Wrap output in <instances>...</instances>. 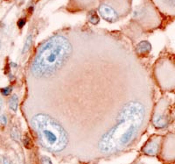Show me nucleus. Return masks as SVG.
Segmentation results:
<instances>
[{
    "label": "nucleus",
    "mask_w": 175,
    "mask_h": 164,
    "mask_svg": "<svg viewBox=\"0 0 175 164\" xmlns=\"http://www.w3.org/2000/svg\"><path fill=\"white\" fill-rule=\"evenodd\" d=\"M11 92V87H6V88L1 89V93H2L4 96H8Z\"/></svg>",
    "instance_id": "obj_14"
},
{
    "label": "nucleus",
    "mask_w": 175,
    "mask_h": 164,
    "mask_svg": "<svg viewBox=\"0 0 175 164\" xmlns=\"http://www.w3.org/2000/svg\"><path fill=\"white\" fill-rule=\"evenodd\" d=\"M40 162H41V164H53L51 160L49 159L47 156H42L40 159Z\"/></svg>",
    "instance_id": "obj_15"
},
{
    "label": "nucleus",
    "mask_w": 175,
    "mask_h": 164,
    "mask_svg": "<svg viewBox=\"0 0 175 164\" xmlns=\"http://www.w3.org/2000/svg\"><path fill=\"white\" fill-rule=\"evenodd\" d=\"M168 106L169 104L165 100L159 105V110L156 111L153 118V125L157 128H164L168 125L169 122V115H168Z\"/></svg>",
    "instance_id": "obj_5"
},
{
    "label": "nucleus",
    "mask_w": 175,
    "mask_h": 164,
    "mask_svg": "<svg viewBox=\"0 0 175 164\" xmlns=\"http://www.w3.org/2000/svg\"><path fill=\"white\" fill-rule=\"evenodd\" d=\"M32 125L39 136L41 144L47 149L59 152L67 147L68 134L53 118L46 114L36 115L32 120Z\"/></svg>",
    "instance_id": "obj_3"
},
{
    "label": "nucleus",
    "mask_w": 175,
    "mask_h": 164,
    "mask_svg": "<svg viewBox=\"0 0 175 164\" xmlns=\"http://www.w3.org/2000/svg\"><path fill=\"white\" fill-rule=\"evenodd\" d=\"M88 20L90 21V23H92L93 25H96L99 23V17L96 14V12H95L94 11L90 12L89 14H88Z\"/></svg>",
    "instance_id": "obj_11"
},
{
    "label": "nucleus",
    "mask_w": 175,
    "mask_h": 164,
    "mask_svg": "<svg viewBox=\"0 0 175 164\" xmlns=\"http://www.w3.org/2000/svg\"><path fill=\"white\" fill-rule=\"evenodd\" d=\"M0 48H1V40H0Z\"/></svg>",
    "instance_id": "obj_21"
},
{
    "label": "nucleus",
    "mask_w": 175,
    "mask_h": 164,
    "mask_svg": "<svg viewBox=\"0 0 175 164\" xmlns=\"http://www.w3.org/2000/svg\"><path fill=\"white\" fill-rule=\"evenodd\" d=\"M159 144H160L159 139H154V140H150L143 150L148 155H155L159 151Z\"/></svg>",
    "instance_id": "obj_7"
},
{
    "label": "nucleus",
    "mask_w": 175,
    "mask_h": 164,
    "mask_svg": "<svg viewBox=\"0 0 175 164\" xmlns=\"http://www.w3.org/2000/svg\"><path fill=\"white\" fill-rule=\"evenodd\" d=\"M32 42H33V36H32V35H29V36L26 38L25 41L24 48H23V50H22V54H26L29 51L30 48H31V46H32Z\"/></svg>",
    "instance_id": "obj_10"
},
{
    "label": "nucleus",
    "mask_w": 175,
    "mask_h": 164,
    "mask_svg": "<svg viewBox=\"0 0 175 164\" xmlns=\"http://www.w3.org/2000/svg\"><path fill=\"white\" fill-rule=\"evenodd\" d=\"M18 105H19V97L17 95H12L9 100V107L11 108V110H12L13 111H17Z\"/></svg>",
    "instance_id": "obj_9"
},
{
    "label": "nucleus",
    "mask_w": 175,
    "mask_h": 164,
    "mask_svg": "<svg viewBox=\"0 0 175 164\" xmlns=\"http://www.w3.org/2000/svg\"><path fill=\"white\" fill-rule=\"evenodd\" d=\"M3 163L4 164H11V162L10 161H9V159H8V158H7V157H4V158H3Z\"/></svg>",
    "instance_id": "obj_19"
},
{
    "label": "nucleus",
    "mask_w": 175,
    "mask_h": 164,
    "mask_svg": "<svg viewBox=\"0 0 175 164\" xmlns=\"http://www.w3.org/2000/svg\"><path fill=\"white\" fill-rule=\"evenodd\" d=\"M11 137L12 140H14L15 141H20V131L18 130L17 127H12L11 131Z\"/></svg>",
    "instance_id": "obj_12"
},
{
    "label": "nucleus",
    "mask_w": 175,
    "mask_h": 164,
    "mask_svg": "<svg viewBox=\"0 0 175 164\" xmlns=\"http://www.w3.org/2000/svg\"><path fill=\"white\" fill-rule=\"evenodd\" d=\"M99 13L103 19L108 22H115L118 19L117 13L112 7L107 5H102L99 7Z\"/></svg>",
    "instance_id": "obj_6"
},
{
    "label": "nucleus",
    "mask_w": 175,
    "mask_h": 164,
    "mask_svg": "<svg viewBox=\"0 0 175 164\" xmlns=\"http://www.w3.org/2000/svg\"><path fill=\"white\" fill-rule=\"evenodd\" d=\"M144 119L145 108L140 103L130 102L126 104L118 114V123L99 141V149L108 154L125 148L136 137Z\"/></svg>",
    "instance_id": "obj_1"
},
{
    "label": "nucleus",
    "mask_w": 175,
    "mask_h": 164,
    "mask_svg": "<svg viewBox=\"0 0 175 164\" xmlns=\"http://www.w3.org/2000/svg\"><path fill=\"white\" fill-rule=\"evenodd\" d=\"M25 20L24 19H21L18 21V26H20V28H21V27H23V26H25Z\"/></svg>",
    "instance_id": "obj_18"
},
{
    "label": "nucleus",
    "mask_w": 175,
    "mask_h": 164,
    "mask_svg": "<svg viewBox=\"0 0 175 164\" xmlns=\"http://www.w3.org/2000/svg\"><path fill=\"white\" fill-rule=\"evenodd\" d=\"M1 107H2V101H1V98H0V110H1Z\"/></svg>",
    "instance_id": "obj_20"
},
{
    "label": "nucleus",
    "mask_w": 175,
    "mask_h": 164,
    "mask_svg": "<svg viewBox=\"0 0 175 164\" xmlns=\"http://www.w3.org/2000/svg\"><path fill=\"white\" fill-rule=\"evenodd\" d=\"M151 49V44L149 43L148 41H141L140 43L137 46L136 51L137 53L139 54H148Z\"/></svg>",
    "instance_id": "obj_8"
},
{
    "label": "nucleus",
    "mask_w": 175,
    "mask_h": 164,
    "mask_svg": "<svg viewBox=\"0 0 175 164\" xmlns=\"http://www.w3.org/2000/svg\"><path fill=\"white\" fill-rule=\"evenodd\" d=\"M24 145L26 148H31L32 147V141L30 140V138L28 136H25L24 139Z\"/></svg>",
    "instance_id": "obj_13"
},
{
    "label": "nucleus",
    "mask_w": 175,
    "mask_h": 164,
    "mask_svg": "<svg viewBox=\"0 0 175 164\" xmlns=\"http://www.w3.org/2000/svg\"><path fill=\"white\" fill-rule=\"evenodd\" d=\"M0 122L3 124L4 125H5L6 124H7V119H6V117H5V115H1L0 116Z\"/></svg>",
    "instance_id": "obj_17"
},
{
    "label": "nucleus",
    "mask_w": 175,
    "mask_h": 164,
    "mask_svg": "<svg viewBox=\"0 0 175 164\" xmlns=\"http://www.w3.org/2000/svg\"><path fill=\"white\" fill-rule=\"evenodd\" d=\"M160 77L162 83L167 90L175 89V65L171 61H165L161 65Z\"/></svg>",
    "instance_id": "obj_4"
},
{
    "label": "nucleus",
    "mask_w": 175,
    "mask_h": 164,
    "mask_svg": "<svg viewBox=\"0 0 175 164\" xmlns=\"http://www.w3.org/2000/svg\"><path fill=\"white\" fill-rule=\"evenodd\" d=\"M164 2L168 6H170L171 8L175 9V0H164Z\"/></svg>",
    "instance_id": "obj_16"
},
{
    "label": "nucleus",
    "mask_w": 175,
    "mask_h": 164,
    "mask_svg": "<svg viewBox=\"0 0 175 164\" xmlns=\"http://www.w3.org/2000/svg\"><path fill=\"white\" fill-rule=\"evenodd\" d=\"M72 47L67 38L56 35L45 41L38 49L32 72L35 77H50L63 65L71 54Z\"/></svg>",
    "instance_id": "obj_2"
}]
</instances>
